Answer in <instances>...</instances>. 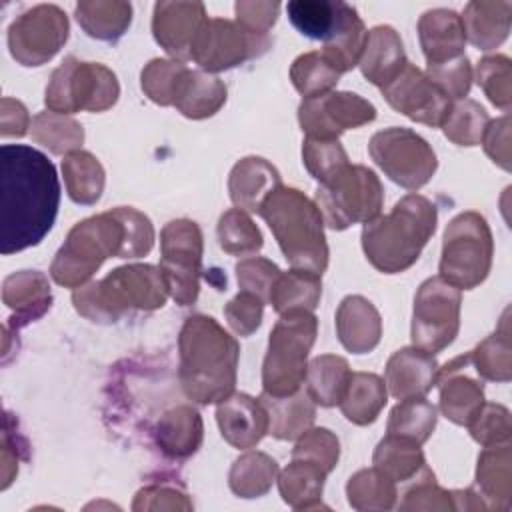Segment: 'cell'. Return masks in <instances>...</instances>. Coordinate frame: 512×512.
<instances>
[{"mask_svg": "<svg viewBox=\"0 0 512 512\" xmlns=\"http://www.w3.org/2000/svg\"><path fill=\"white\" fill-rule=\"evenodd\" d=\"M60 180L46 154L24 144L0 150V252L36 246L52 228Z\"/></svg>", "mask_w": 512, "mask_h": 512, "instance_id": "obj_1", "label": "cell"}, {"mask_svg": "<svg viewBox=\"0 0 512 512\" xmlns=\"http://www.w3.org/2000/svg\"><path fill=\"white\" fill-rule=\"evenodd\" d=\"M180 384L198 404H214L232 394L236 384L238 342L210 316L186 318L180 338Z\"/></svg>", "mask_w": 512, "mask_h": 512, "instance_id": "obj_2", "label": "cell"}, {"mask_svg": "<svg viewBox=\"0 0 512 512\" xmlns=\"http://www.w3.org/2000/svg\"><path fill=\"white\" fill-rule=\"evenodd\" d=\"M436 230V208L418 194H408L396 206L364 224L362 248L368 262L384 272L396 274L410 268Z\"/></svg>", "mask_w": 512, "mask_h": 512, "instance_id": "obj_3", "label": "cell"}, {"mask_svg": "<svg viewBox=\"0 0 512 512\" xmlns=\"http://www.w3.org/2000/svg\"><path fill=\"white\" fill-rule=\"evenodd\" d=\"M260 216L270 226L292 268L322 274L328 266L324 220L318 206L300 190L278 186L262 204Z\"/></svg>", "mask_w": 512, "mask_h": 512, "instance_id": "obj_4", "label": "cell"}, {"mask_svg": "<svg viewBox=\"0 0 512 512\" xmlns=\"http://www.w3.org/2000/svg\"><path fill=\"white\" fill-rule=\"evenodd\" d=\"M168 286L160 268L150 264L122 266L100 282L80 286L72 294L78 314L94 322H114L126 310H156L164 306Z\"/></svg>", "mask_w": 512, "mask_h": 512, "instance_id": "obj_5", "label": "cell"}, {"mask_svg": "<svg viewBox=\"0 0 512 512\" xmlns=\"http://www.w3.org/2000/svg\"><path fill=\"white\" fill-rule=\"evenodd\" d=\"M124 224L116 210L78 222L56 252L50 276L66 288H80L110 256L122 254Z\"/></svg>", "mask_w": 512, "mask_h": 512, "instance_id": "obj_6", "label": "cell"}, {"mask_svg": "<svg viewBox=\"0 0 512 512\" xmlns=\"http://www.w3.org/2000/svg\"><path fill=\"white\" fill-rule=\"evenodd\" d=\"M318 322L310 310L280 314L270 332L268 352L262 368V390L270 396H288L302 388L306 358L316 340Z\"/></svg>", "mask_w": 512, "mask_h": 512, "instance_id": "obj_7", "label": "cell"}, {"mask_svg": "<svg viewBox=\"0 0 512 512\" xmlns=\"http://www.w3.org/2000/svg\"><path fill=\"white\" fill-rule=\"evenodd\" d=\"M384 192L378 176L366 166L348 164L320 182L316 206L326 226L344 230L356 222H370L380 214Z\"/></svg>", "mask_w": 512, "mask_h": 512, "instance_id": "obj_8", "label": "cell"}, {"mask_svg": "<svg viewBox=\"0 0 512 512\" xmlns=\"http://www.w3.org/2000/svg\"><path fill=\"white\" fill-rule=\"evenodd\" d=\"M492 264V234L478 212H462L444 232L440 278L458 290L484 282Z\"/></svg>", "mask_w": 512, "mask_h": 512, "instance_id": "obj_9", "label": "cell"}, {"mask_svg": "<svg viewBox=\"0 0 512 512\" xmlns=\"http://www.w3.org/2000/svg\"><path fill=\"white\" fill-rule=\"evenodd\" d=\"M120 94L118 80L112 70L96 62H80L74 56L52 72L46 86V106L56 114H72L78 110L102 112L116 104Z\"/></svg>", "mask_w": 512, "mask_h": 512, "instance_id": "obj_10", "label": "cell"}, {"mask_svg": "<svg viewBox=\"0 0 512 512\" xmlns=\"http://www.w3.org/2000/svg\"><path fill=\"white\" fill-rule=\"evenodd\" d=\"M368 152L384 174L408 190L422 188L436 170L430 144L408 128H386L370 138Z\"/></svg>", "mask_w": 512, "mask_h": 512, "instance_id": "obj_11", "label": "cell"}, {"mask_svg": "<svg viewBox=\"0 0 512 512\" xmlns=\"http://www.w3.org/2000/svg\"><path fill=\"white\" fill-rule=\"evenodd\" d=\"M160 270L168 294L180 304L190 306L200 290L202 232L192 220H172L160 234Z\"/></svg>", "mask_w": 512, "mask_h": 512, "instance_id": "obj_12", "label": "cell"}, {"mask_svg": "<svg viewBox=\"0 0 512 512\" xmlns=\"http://www.w3.org/2000/svg\"><path fill=\"white\" fill-rule=\"evenodd\" d=\"M460 326V290L440 276L428 278L416 292L412 342L430 354L452 344Z\"/></svg>", "mask_w": 512, "mask_h": 512, "instance_id": "obj_13", "label": "cell"}, {"mask_svg": "<svg viewBox=\"0 0 512 512\" xmlns=\"http://www.w3.org/2000/svg\"><path fill=\"white\" fill-rule=\"evenodd\" d=\"M68 40V16L56 4H38L22 12L8 28V48L22 66H40Z\"/></svg>", "mask_w": 512, "mask_h": 512, "instance_id": "obj_14", "label": "cell"}, {"mask_svg": "<svg viewBox=\"0 0 512 512\" xmlns=\"http://www.w3.org/2000/svg\"><path fill=\"white\" fill-rule=\"evenodd\" d=\"M268 44V38L246 32L238 22L206 18L192 42L190 58L208 72H220L258 56Z\"/></svg>", "mask_w": 512, "mask_h": 512, "instance_id": "obj_15", "label": "cell"}, {"mask_svg": "<svg viewBox=\"0 0 512 512\" xmlns=\"http://www.w3.org/2000/svg\"><path fill=\"white\" fill-rule=\"evenodd\" d=\"M376 118V108L352 92H326L304 98L298 120L306 138L338 140L348 128H358Z\"/></svg>", "mask_w": 512, "mask_h": 512, "instance_id": "obj_16", "label": "cell"}, {"mask_svg": "<svg viewBox=\"0 0 512 512\" xmlns=\"http://www.w3.org/2000/svg\"><path fill=\"white\" fill-rule=\"evenodd\" d=\"M382 94L394 110L428 126H442L452 108V100L410 62Z\"/></svg>", "mask_w": 512, "mask_h": 512, "instance_id": "obj_17", "label": "cell"}, {"mask_svg": "<svg viewBox=\"0 0 512 512\" xmlns=\"http://www.w3.org/2000/svg\"><path fill=\"white\" fill-rule=\"evenodd\" d=\"M202 2H156L152 32L156 42L174 58H190L192 42L206 22Z\"/></svg>", "mask_w": 512, "mask_h": 512, "instance_id": "obj_18", "label": "cell"}, {"mask_svg": "<svg viewBox=\"0 0 512 512\" xmlns=\"http://www.w3.org/2000/svg\"><path fill=\"white\" fill-rule=\"evenodd\" d=\"M216 420L222 438L234 448H252L268 432V414L264 404L248 394H230L218 402Z\"/></svg>", "mask_w": 512, "mask_h": 512, "instance_id": "obj_19", "label": "cell"}, {"mask_svg": "<svg viewBox=\"0 0 512 512\" xmlns=\"http://www.w3.org/2000/svg\"><path fill=\"white\" fill-rule=\"evenodd\" d=\"M418 36L428 64H442L464 56L466 32L460 14L448 8H434L420 16Z\"/></svg>", "mask_w": 512, "mask_h": 512, "instance_id": "obj_20", "label": "cell"}, {"mask_svg": "<svg viewBox=\"0 0 512 512\" xmlns=\"http://www.w3.org/2000/svg\"><path fill=\"white\" fill-rule=\"evenodd\" d=\"M438 376L434 354L422 348H402L386 364V386L398 400L424 396Z\"/></svg>", "mask_w": 512, "mask_h": 512, "instance_id": "obj_21", "label": "cell"}, {"mask_svg": "<svg viewBox=\"0 0 512 512\" xmlns=\"http://www.w3.org/2000/svg\"><path fill=\"white\" fill-rule=\"evenodd\" d=\"M336 332L346 350L366 354L380 342L382 320L370 300L346 296L336 312Z\"/></svg>", "mask_w": 512, "mask_h": 512, "instance_id": "obj_22", "label": "cell"}, {"mask_svg": "<svg viewBox=\"0 0 512 512\" xmlns=\"http://www.w3.org/2000/svg\"><path fill=\"white\" fill-rule=\"evenodd\" d=\"M358 64L368 82L380 88L390 84L408 64L398 32L392 26L372 28Z\"/></svg>", "mask_w": 512, "mask_h": 512, "instance_id": "obj_23", "label": "cell"}, {"mask_svg": "<svg viewBox=\"0 0 512 512\" xmlns=\"http://www.w3.org/2000/svg\"><path fill=\"white\" fill-rule=\"evenodd\" d=\"M280 174L278 170L258 156L242 158L230 172L228 190L232 202L240 210L260 214L264 200L278 188Z\"/></svg>", "mask_w": 512, "mask_h": 512, "instance_id": "obj_24", "label": "cell"}, {"mask_svg": "<svg viewBox=\"0 0 512 512\" xmlns=\"http://www.w3.org/2000/svg\"><path fill=\"white\" fill-rule=\"evenodd\" d=\"M466 38L480 50L500 46L510 32L512 2L506 0H472L464 8Z\"/></svg>", "mask_w": 512, "mask_h": 512, "instance_id": "obj_25", "label": "cell"}, {"mask_svg": "<svg viewBox=\"0 0 512 512\" xmlns=\"http://www.w3.org/2000/svg\"><path fill=\"white\" fill-rule=\"evenodd\" d=\"M260 402L268 414V434L278 440L300 438L312 426L316 416L314 400L302 388L288 396H270L262 392Z\"/></svg>", "mask_w": 512, "mask_h": 512, "instance_id": "obj_26", "label": "cell"}, {"mask_svg": "<svg viewBox=\"0 0 512 512\" xmlns=\"http://www.w3.org/2000/svg\"><path fill=\"white\" fill-rule=\"evenodd\" d=\"M2 300L4 304L16 312L12 320L20 324H28L40 318L52 302L50 286L44 274L36 270H22L10 274L2 286Z\"/></svg>", "mask_w": 512, "mask_h": 512, "instance_id": "obj_27", "label": "cell"}, {"mask_svg": "<svg viewBox=\"0 0 512 512\" xmlns=\"http://www.w3.org/2000/svg\"><path fill=\"white\" fill-rule=\"evenodd\" d=\"M366 36H368V32H366L364 22L360 20L358 12L350 4L342 2L338 24L332 30L330 38L324 42L322 56L340 74L348 72L360 62V56H362V50L366 44Z\"/></svg>", "mask_w": 512, "mask_h": 512, "instance_id": "obj_28", "label": "cell"}, {"mask_svg": "<svg viewBox=\"0 0 512 512\" xmlns=\"http://www.w3.org/2000/svg\"><path fill=\"white\" fill-rule=\"evenodd\" d=\"M154 434L164 454L186 458L194 454L202 442V418L190 406H176L158 420Z\"/></svg>", "mask_w": 512, "mask_h": 512, "instance_id": "obj_29", "label": "cell"}, {"mask_svg": "<svg viewBox=\"0 0 512 512\" xmlns=\"http://www.w3.org/2000/svg\"><path fill=\"white\" fill-rule=\"evenodd\" d=\"M76 20L88 36L114 42L128 30L132 22V6L120 0L78 2Z\"/></svg>", "mask_w": 512, "mask_h": 512, "instance_id": "obj_30", "label": "cell"}, {"mask_svg": "<svg viewBox=\"0 0 512 512\" xmlns=\"http://www.w3.org/2000/svg\"><path fill=\"white\" fill-rule=\"evenodd\" d=\"M322 294L320 274L310 270L292 268L290 272H280L272 284L268 302L278 314L292 310H314Z\"/></svg>", "mask_w": 512, "mask_h": 512, "instance_id": "obj_31", "label": "cell"}, {"mask_svg": "<svg viewBox=\"0 0 512 512\" xmlns=\"http://www.w3.org/2000/svg\"><path fill=\"white\" fill-rule=\"evenodd\" d=\"M384 404H386V382L376 374L354 372L340 400V410L350 422L358 426H366L378 418Z\"/></svg>", "mask_w": 512, "mask_h": 512, "instance_id": "obj_32", "label": "cell"}, {"mask_svg": "<svg viewBox=\"0 0 512 512\" xmlns=\"http://www.w3.org/2000/svg\"><path fill=\"white\" fill-rule=\"evenodd\" d=\"M350 376L352 372L344 358L332 354L316 356L306 370V392L314 404L336 406L348 388Z\"/></svg>", "mask_w": 512, "mask_h": 512, "instance_id": "obj_33", "label": "cell"}, {"mask_svg": "<svg viewBox=\"0 0 512 512\" xmlns=\"http://www.w3.org/2000/svg\"><path fill=\"white\" fill-rule=\"evenodd\" d=\"M226 102V86L220 78L190 70L180 86L174 106L188 118H208Z\"/></svg>", "mask_w": 512, "mask_h": 512, "instance_id": "obj_34", "label": "cell"}, {"mask_svg": "<svg viewBox=\"0 0 512 512\" xmlns=\"http://www.w3.org/2000/svg\"><path fill=\"white\" fill-rule=\"evenodd\" d=\"M440 384V410L454 424L468 426L484 406L482 384L468 376L450 374Z\"/></svg>", "mask_w": 512, "mask_h": 512, "instance_id": "obj_35", "label": "cell"}, {"mask_svg": "<svg viewBox=\"0 0 512 512\" xmlns=\"http://www.w3.org/2000/svg\"><path fill=\"white\" fill-rule=\"evenodd\" d=\"M68 196L78 204H94L104 190L102 164L84 150H74L62 160Z\"/></svg>", "mask_w": 512, "mask_h": 512, "instance_id": "obj_36", "label": "cell"}, {"mask_svg": "<svg viewBox=\"0 0 512 512\" xmlns=\"http://www.w3.org/2000/svg\"><path fill=\"white\" fill-rule=\"evenodd\" d=\"M374 468L396 482L418 476L426 466L418 442L398 434H388L376 446Z\"/></svg>", "mask_w": 512, "mask_h": 512, "instance_id": "obj_37", "label": "cell"}, {"mask_svg": "<svg viewBox=\"0 0 512 512\" xmlns=\"http://www.w3.org/2000/svg\"><path fill=\"white\" fill-rule=\"evenodd\" d=\"M326 472L304 458H292V462L280 474L278 486L284 502L292 508H312L318 506L322 494Z\"/></svg>", "mask_w": 512, "mask_h": 512, "instance_id": "obj_38", "label": "cell"}, {"mask_svg": "<svg viewBox=\"0 0 512 512\" xmlns=\"http://www.w3.org/2000/svg\"><path fill=\"white\" fill-rule=\"evenodd\" d=\"M30 128L32 138L52 154H70L78 150L84 140V130L74 118L50 110L34 116Z\"/></svg>", "mask_w": 512, "mask_h": 512, "instance_id": "obj_39", "label": "cell"}, {"mask_svg": "<svg viewBox=\"0 0 512 512\" xmlns=\"http://www.w3.org/2000/svg\"><path fill=\"white\" fill-rule=\"evenodd\" d=\"M276 462L264 452H246L230 470V488L242 498H254L268 492L276 476Z\"/></svg>", "mask_w": 512, "mask_h": 512, "instance_id": "obj_40", "label": "cell"}, {"mask_svg": "<svg viewBox=\"0 0 512 512\" xmlns=\"http://www.w3.org/2000/svg\"><path fill=\"white\" fill-rule=\"evenodd\" d=\"M342 2L326 0H294L288 2V18L300 34L326 42L338 24Z\"/></svg>", "mask_w": 512, "mask_h": 512, "instance_id": "obj_41", "label": "cell"}, {"mask_svg": "<svg viewBox=\"0 0 512 512\" xmlns=\"http://www.w3.org/2000/svg\"><path fill=\"white\" fill-rule=\"evenodd\" d=\"M436 426V408L424 398H404L388 418V434L410 438L418 444L426 442Z\"/></svg>", "mask_w": 512, "mask_h": 512, "instance_id": "obj_42", "label": "cell"}, {"mask_svg": "<svg viewBox=\"0 0 512 512\" xmlns=\"http://www.w3.org/2000/svg\"><path fill=\"white\" fill-rule=\"evenodd\" d=\"M290 78L294 88L304 98H312L332 92V88L338 84L340 72L330 66L322 52H306L294 60L290 68Z\"/></svg>", "mask_w": 512, "mask_h": 512, "instance_id": "obj_43", "label": "cell"}, {"mask_svg": "<svg viewBox=\"0 0 512 512\" xmlns=\"http://www.w3.org/2000/svg\"><path fill=\"white\" fill-rule=\"evenodd\" d=\"M190 70L176 60H152L142 70V90L150 100L162 106H174L180 86Z\"/></svg>", "mask_w": 512, "mask_h": 512, "instance_id": "obj_44", "label": "cell"}, {"mask_svg": "<svg viewBox=\"0 0 512 512\" xmlns=\"http://www.w3.org/2000/svg\"><path fill=\"white\" fill-rule=\"evenodd\" d=\"M348 500L358 510H370V508H390L396 498L394 480L384 476L380 470H360L356 472L348 486Z\"/></svg>", "mask_w": 512, "mask_h": 512, "instance_id": "obj_45", "label": "cell"}, {"mask_svg": "<svg viewBox=\"0 0 512 512\" xmlns=\"http://www.w3.org/2000/svg\"><path fill=\"white\" fill-rule=\"evenodd\" d=\"M218 240H220V248L228 254L242 256L262 248V234L258 226L240 208H232L220 216Z\"/></svg>", "mask_w": 512, "mask_h": 512, "instance_id": "obj_46", "label": "cell"}, {"mask_svg": "<svg viewBox=\"0 0 512 512\" xmlns=\"http://www.w3.org/2000/svg\"><path fill=\"white\" fill-rule=\"evenodd\" d=\"M488 124L486 110L474 100H458L452 104L442 128L446 138L460 146H474L482 140Z\"/></svg>", "mask_w": 512, "mask_h": 512, "instance_id": "obj_47", "label": "cell"}, {"mask_svg": "<svg viewBox=\"0 0 512 512\" xmlns=\"http://www.w3.org/2000/svg\"><path fill=\"white\" fill-rule=\"evenodd\" d=\"M302 160L306 170L318 180L324 182L332 178L336 172L346 168L348 156L338 140H318L306 138L302 144Z\"/></svg>", "mask_w": 512, "mask_h": 512, "instance_id": "obj_48", "label": "cell"}, {"mask_svg": "<svg viewBox=\"0 0 512 512\" xmlns=\"http://www.w3.org/2000/svg\"><path fill=\"white\" fill-rule=\"evenodd\" d=\"M476 482L486 496H508L510 492V450L508 446H486L478 458Z\"/></svg>", "mask_w": 512, "mask_h": 512, "instance_id": "obj_49", "label": "cell"}, {"mask_svg": "<svg viewBox=\"0 0 512 512\" xmlns=\"http://www.w3.org/2000/svg\"><path fill=\"white\" fill-rule=\"evenodd\" d=\"M470 360L476 364L480 376L488 380H510V344L508 336L492 334L488 336L474 352H470Z\"/></svg>", "mask_w": 512, "mask_h": 512, "instance_id": "obj_50", "label": "cell"}, {"mask_svg": "<svg viewBox=\"0 0 512 512\" xmlns=\"http://www.w3.org/2000/svg\"><path fill=\"white\" fill-rule=\"evenodd\" d=\"M338 438L326 428H308L296 442L292 450V458H304L308 462L318 464L326 474L338 462Z\"/></svg>", "mask_w": 512, "mask_h": 512, "instance_id": "obj_51", "label": "cell"}, {"mask_svg": "<svg viewBox=\"0 0 512 512\" xmlns=\"http://www.w3.org/2000/svg\"><path fill=\"white\" fill-rule=\"evenodd\" d=\"M478 84L490 102L502 110L510 108V60L506 56H486L476 68Z\"/></svg>", "mask_w": 512, "mask_h": 512, "instance_id": "obj_52", "label": "cell"}, {"mask_svg": "<svg viewBox=\"0 0 512 512\" xmlns=\"http://www.w3.org/2000/svg\"><path fill=\"white\" fill-rule=\"evenodd\" d=\"M426 76L450 98L462 100L472 84V68L466 56H458L454 60L442 64H428Z\"/></svg>", "mask_w": 512, "mask_h": 512, "instance_id": "obj_53", "label": "cell"}, {"mask_svg": "<svg viewBox=\"0 0 512 512\" xmlns=\"http://www.w3.org/2000/svg\"><path fill=\"white\" fill-rule=\"evenodd\" d=\"M124 224V248L120 258H140L150 252L154 244V228L142 212L134 208H114Z\"/></svg>", "mask_w": 512, "mask_h": 512, "instance_id": "obj_54", "label": "cell"}, {"mask_svg": "<svg viewBox=\"0 0 512 512\" xmlns=\"http://www.w3.org/2000/svg\"><path fill=\"white\" fill-rule=\"evenodd\" d=\"M280 270L276 264H272L266 258H246L236 264V278L242 292H250L258 296L264 304L268 302L270 290L274 280L278 278Z\"/></svg>", "mask_w": 512, "mask_h": 512, "instance_id": "obj_55", "label": "cell"}, {"mask_svg": "<svg viewBox=\"0 0 512 512\" xmlns=\"http://www.w3.org/2000/svg\"><path fill=\"white\" fill-rule=\"evenodd\" d=\"M468 426L472 438L484 446L508 442L510 438V414L498 404H484Z\"/></svg>", "mask_w": 512, "mask_h": 512, "instance_id": "obj_56", "label": "cell"}, {"mask_svg": "<svg viewBox=\"0 0 512 512\" xmlns=\"http://www.w3.org/2000/svg\"><path fill=\"white\" fill-rule=\"evenodd\" d=\"M262 310L264 302L258 296L240 290L238 296L226 304L224 316L238 336H250L262 322Z\"/></svg>", "mask_w": 512, "mask_h": 512, "instance_id": "obj_57", "label": "cell"}, {"mask_svg": "<svg viewBox=\"0 0 512 512\" xmlns=\"http://www.w3.org/2000/svg\"><path fill=\"white\" fill-rule=\"evenodd\" d=\"M236 22L250 34L258 38H268V30L274 26L280 4L278 2H260V0H250V2H236Z\"/></svg>", "mask_w": 512, "mask_h": 512, "instance_id": "obj_58", "label": "cell"}, {"mask_svg": "<svg viewBox=\"0 0 512 512\" xmlns=\"http://www.w3.org/2000/svg\"><path fill=\"white\" fill-rule=\"evenodd\" d=\"M480 142H484V148H486L488 156H490L494 162H498L504 170H508V160H510L508 116H504V118H500V120H494V122H488Z\"/></svg>", "mask_w": 512, "mask_h": 512, "instance_id": "obj_59", "label": "cell"}, {"mask_svg": "<svg viewBox=\"0 0 512 512\" xmlns=\"http://www.w3.org/2000/svg\"><path fill=\"white\" fill-rule=\"evenodd\" d=\"M30 116L22 102L14 98H2L0 102V132L2 136H24L30 128Z\"/></svg>", "mask_w": 512, "mask_h": 512, "instance_id": "obj_60", "label": "cell"}]
</instances>
